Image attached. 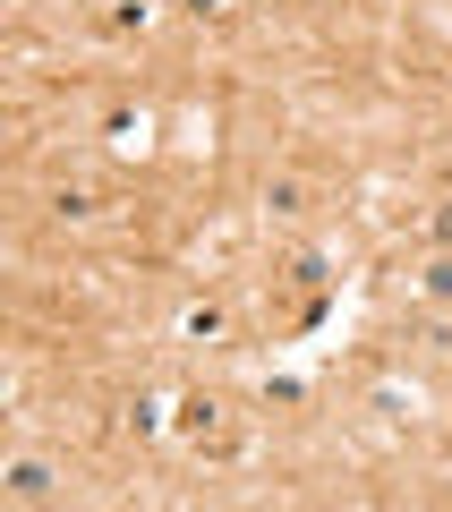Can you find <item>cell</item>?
<instances>
[{
    "label": "cell",
    "mask_w": 452,
    "mask_h": 512,
    "mask_svg": "<svg viewBox=\"0 0 452 512\" xmlns=\"http://www.w3.org/2000/svg\"><path fill=\"white\" fill-rule=\"evenodd\" d=\"M435 231H444V239H452V214H435Z\"/></svg>",
    "instance_id": "7a4b0ae2"
},
{
    "label": "cell",
    "mask_w": 452,
    "mask_h": 512,
    "mask_svg": "<svg viewBox=\"0 0 452 512\" xmlns=\"http://www.w3.org/2000/svg\"><path fill=\"white\" fill-rule=\"evenodd\" d=\"M427 291H444V299H452V265H427Z\"/></svg>",
    "instance_id": "6da1fadb"
}]
</instances>
